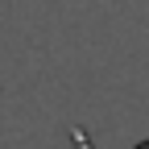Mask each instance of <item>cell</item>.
Instances as JSON below:
<instances>
[{
	"mask_svg": "<svg viewBox=\"0 0 149 149\" xmlns=\"http://www.w3.org/2000/svg\"><path fill=\"white\" fill-rule=\"evenodd\" d=\"M137 149H149V141H145V145H137Z\"/></svg>",
	"mask_w": 149,
	"mask_h": 149,
	"instance_id": "obj_1",
	"label": "cell"
}]
</instances>
